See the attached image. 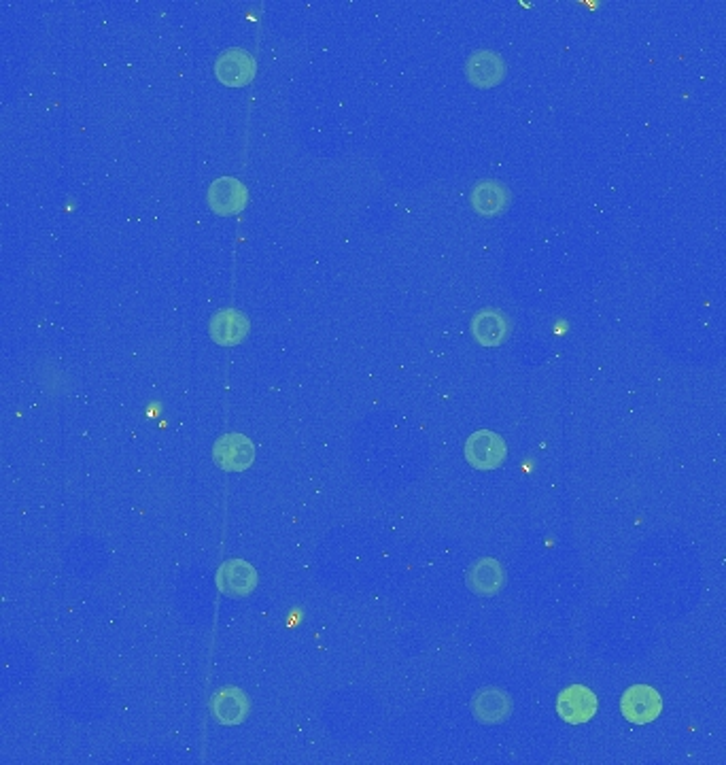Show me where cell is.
I'll return each instance as SVG.
<instances>
[{"label": "cell", "mask_w": 726, "mask_h": 765, "mask_svg": "<svg viewBox=\"0 0 726 765\" xmlns=\"http://www.w3.org/2000/svg\"><path fill=\"white\" fill-rule=\"evenodd\" d=\"M620 710L629 723L648 725L659 719V714L663 710L661 693L650 685H633L622 693Z\"/></svg>", "instance_id": "2"}, {"label": "cell", "mask_w": 726, "mask_h": 765, "mask_svg": "<svg viewBox=\"0 0 726 765\" xmlns=\"http://www.w3.org/2000/svg\"><path fill=\"white\" fill-rule=\"evenodd\" d=\"M472 334L482 347H499L510 334V321L497 309H482L472 319Z\"/></svg>", "instance_id": "13"}, {"label": "cell", "mask_w": 726, "mask_h": 765, "mask_svg": "<svg viewBox=\"0 0 726 765\" xmlns=\"http://www.w3.org/2000/svg\"><path fill=\"white\" fill-rule=\"evenodd\" d=\"M465 77L476 88H493L506 77V62L491 49H478L465 62Z\"/></svg>", "instance_id": "7"}, {"label": "cell", "mask_w": 726, "mask_h": 765, "mask_svg": "<svg viewBox=\"0 0 726 765\" xmlns=\"http://www.w3.org/2000/svg\"><path fill=\"white\" fill-rule=\"evenodd\" d=\"M559 717L569 725H584L597 714V697L584 685H572L561 691L557 700Z\"/></svg>", "instance_id": "6"}, {"label": "cell", "mask_w": 726, "mask_h": 765, "mask_svg": "<svg viewBox=\"0 0 726 765\" xmlns=\"http://www.w3.org/2000/svg\"><path fill=\"white\" fill-rule=\"evenodd\" d=\"M211 710L213 717L221 725H240L245 723L249 717V697L245 691H240L238 687H221L211 700Z\"/></svg>", "instance_id": "10"}, {"label": "cell", "mask_w": 726, "mask_h": 765, "mask_svg": "<svg viewBox=\"0 0 726 765\" xmlns=\"http://www.w3.org/2000/svg\"><path fill=\"white\" fill-rule=\"evenodd\" d=\"M206 202H209L211 211L221 215V217L238 215L247 207L249 190H247V185L236 177H217L209 185V192H206Z\"/></svg>", "instance_id": "4"}, {"label": "cell", "mask_w": 726, "mask_h": 765, "mask_svg": "<svg viewBox=\"0 0 726 765\" xmlns=\"http://www.w3.org/2000/svg\"><path fill=\"white\" fill-rule=\"evenodd\" d=\"M257 71L255 58L249 54V51L232 47L226 49L223 54H219L215 62V75L223 85H230V88H242L253 81Z\"/></svg>", "instance_id": "5"}, {"label": "cell", "mask_w": 726, "mask_h": 765, "mask_svg": "<svg viewBox=\"0 0 726 765\" xmlns=\"http://www.w3.org/2000/svg\"><path fill=\"white\" fill-rule=\"evenodd\" d=\"M470 200L476 213L484 217H493V215H501L508 209L510 192L504 183H499L495 179H482L474 185Z\"/></svg>", "instance_id": "14"}, {"label": "cell", "mask_w": 726, "mask_h": 765, "mask_svg": "<svg viewBox=\"0 0 726 765\" xmlns=\"http://www.w3.org/2000/svg\"><path fill=\"white\" fill-rule=\"evenodd\" d=\"M215 464L226 472H242L255 462V447L251 438L238 432L223 434L213 445Z\"/></svg>", "instance_id": "3"}, {"label": "cell", "mask_w": 726, "mask_h": 765, "mask_svg": "<svg viewBox=\"0 0 726 765\" xmlns=\"http://www.w3.org/2000/svg\"><path fill=\"white\" fill-rule=\"evenodd\" d=\"M465 585L476 595H495L506 587V570L493 557H482L465 572Z\"/></svg>", "instance_id": "11"}, {"label": "cell", "mask_w": 726, "mask_h": 765, "mask_svg": "<svg viewBox=\"0 0 726 765\" xmlns=\"http://www.w3.org/2000/svg\"><path fill=\"white\" fill-rule=\"evenodd\" d=\"M219 589L232 598H245L257 585V572L245 559H230L217 574Z\"/></svg>", "instance_id": "12"}, {"label": "cell", "mask_w": 726, "mask_h": 765, "mask_svg": "<svg viewBox=\"0 0 726 765\" xmlns=\"http://www.w3.org/2000/svg\"><path fill=\"white\" fill-rule=\"evenodd\" d=\"M474 717L484 725L506 723L512 714V697L497 687L480 689L472 702Z\"/></svg>", "instance_id": "9"}, {"label": "cell", "mask_w": 726, "mask_h": 765, "mask_svg": "<svg viewBox=\"0 0 726 765\" xmlns=\"http://www.w3.org/2000/svg\"><path fill=\"white\" fill-rule=\"evenodd\" d=\"M465 462L474 470H495L506 462V440L491 430H478L468 436L463 445Z\"/></svg>", "instance_id": "1"}, {"label": "cell", "mask_w": 726, "mask_h": 765, "mask_svg": "<svg viewBox=\"0 0 726 765\" xmlns=\"http://www.w3.org/2000/svg\"><path fill=\"white\" fill-rule=\"evenodd\" d=\"M251 323L238 309H221L209 321V334L221 347H234L247 338Z\"/></svg>", "instance_id": "8"}]
</instances>
